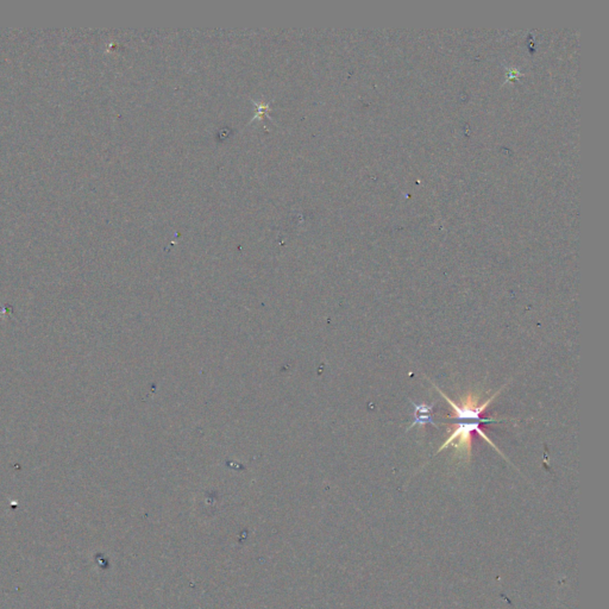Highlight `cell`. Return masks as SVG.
I'll list each match as a JSON object with an SVG mask.
<instances>
[{
	"mask_svg": "<svg viewBox=\"0 0 609 609\" xmlns=\"http://www.w3.org/2000/svg\"><path fill=\"white\" fill-rule=\"evenodd\" d=\"M482 423H487V421H481V420L464 421L463 420L460 424H455L454 431H452L451 435H450V437L446 439L445 443H444L443 445L438 449L437 454L438 452L443 451V450L446 449V447L452 445L455 447L456 451H457L456 452L457 457L464 458V460L469 461L470 456H471L472 434H474L475 432H477V433L480 434L483 439L487 440V443H489L490 445L494 447V449L498 450L499 454H501L500 450H499L498 447L492 443V440H490L489 438L483 433V431L480 429V425Z\"/></svg>",
	"mask_w": 609,
	"mask_h": 609,
	"instance_id": "1",
	"label": "cell"
},
{
	"mask_svg": "<svg viewBox=\"0 0 609 609\" xmlns=\"http://www.w3.org/2000/svg\"><path fill=\"white\" fill-rule=\"evenodd\" d=\"M415 420L414 423L412 424L411 426H409V429H413L415 425H419V426H425L427 424H432V425H434L433 424V419H432V414H431V409L433 408V405H430L427 406L425 403H421V405H415Z\"/></svg>",
	"mask_w": 609,
	"mask_h": 609,
	"instance_id": "2",
	"label": "cell"
}]
</instances>
